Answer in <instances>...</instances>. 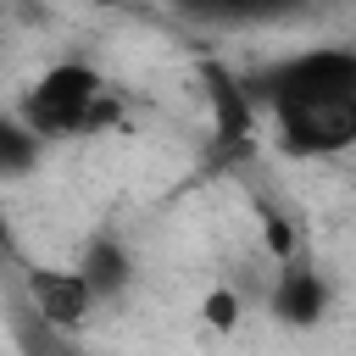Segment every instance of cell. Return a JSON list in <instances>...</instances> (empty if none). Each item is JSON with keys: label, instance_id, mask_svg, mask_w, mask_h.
Instances as JSON below:
<instances>
[{"label": "cell", "instance_id": "obj_1", "mask_svg": "<svg viewBox=\"0 0 356 356\" xmlns=\"http://www.w3.org/2000/svg\"><path fill=\"white\" fill-rule=\"evenodd\" d=\"M256 117H267L273 145L300 161H328L356 150V56L350 44H306L245 78Z\"/></svg>", "mask_w": 356, "mask_h": 356}, {"label": "cell", "instance_id": "obj_2", "mask_svg": "<svg viewBox=\"0 0 356 356\" xmlns=\"http://www.w3.org/2000/svg\"><path fill=\"white\" fill-rule=\"evenodd\" d=\"M17 117L39 145L44 139H83V134H100L106 122H117V89L106 83L100 67L67 56V61H50L22 89Z\"/></svg>", "mask_w": 356, "mask_h": 356}, {"label": "cell", "instance_id": "obj_3", "mask_svg": "<svg viewBox=\"0 0 356 356\" xmlns=\"http://www.w3.org/2000/svg\"><path fill=\"white\" fill-rule=\"evenodd\" d=\"M22 300H28V317L56 328L61 339L89 328V317L100 312V300L89 295L78 267H22Z\"/></svg>", "mask_w": 356, "mask_h": 356}, {"label": "cell", "instance_id": "obj_4", "mask_svg": "<svg viewBox=\"0 0 356 356\" xmlns=\"http://www.w3.org/2000/svg\"><path fill=\"white\" fill-rule=\"evenodd\" d=\"M267 312L278 328H317L328 312H334V284L323 267L300 261V256H284L278 273H273V289H267Z\"/></svg>", "mask_w": 356, "mask_h": 356}, {"label": "cell", "instance_id": "obj_5", "mask_svg": "<svg viewBox=\"0 0 356 356\" xmlns=\"http://www.w3.org/2000/svg\"><path fill=\"white\" fill-rule=\"evenodd\" d=\"M72 267L83 273V284H89V295H95L100 306H111V300H122V295L134 289V250H128L117 234H95V239L78 250Z\"/></svg>", "mask_w": 356, "mask_h": 356}, {"label": "cell", "instance_id": "obj_6", "mask_svg": "<svg viewBox=\"0 0 356 356\" xmlns=\"http://www.w3.org/2000/svg\"><path fill=\"white\" fill-rule=\"evenodd\" d=\"M189 17H206V22H261V17H278L289 11L295 0H178Z\"/></svg>", "mask_w": 356, "mask_h": 356}, {"label": "cell", "instance_id": "obj_7", "mask_svg": "<svg viewBox=\"0 0 356 356\" xmlns=\"http://www.w3.org/2000/svg\"><path fill=\"white\" fill-rule=\"evenodd\" d=\"M39 139L22 128V117H0V178H22L39 161Z\"/></svg>", "mask_w": 356, "mask_h": 356}, {"label": "cell", "instance_id": "obj_8", "mask_svg": "<svg viewBox=\"0 0 356 356\" xmlns=\"http://www.w3.org/2000/svg\"><path fill=\"white\" fill-rule=\"evenodd\" d=\"M200 323H206L211 334H234V328L245 323V300H239V289H234V284H211V289L200 295Z\"/></svg>", "mask_w": 356, "mask_h": 356}, {"label": "cell", "instance_id": "obj_9", "mask_svg": "<svg viewBox=\"0 0 356 356\" xmlns=\"http://www.w3.org/2000/svg\"><path fill=\"white\" fill-rule=\"evenodd\" d=\"M11 256H17V245H11V222L0 217V261H11Z\"/></svg>", "mask_w": 356, "mask_h": 356}, {"label": "cell", "instance_id": "obj_10", "mask_svg": "<svg viewBox=\"0 0 356 356\" xmlns=\"http://www.w3.org/2000/svg\"><path fill=\"white\" fill-rule=\"evenodd\" d=\"M350 56H356V44H350Z\"/></svg>", "mask_w": 356, "mask_h": 356}]
</instances>
